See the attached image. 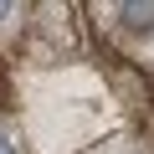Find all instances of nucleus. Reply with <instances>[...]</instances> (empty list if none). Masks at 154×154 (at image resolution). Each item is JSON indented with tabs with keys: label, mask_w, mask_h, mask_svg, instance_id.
Masks as SVG:
<instances>
[{
	"label": "nucleus",
	"mask_w": 154,
	"mask_h": 154,
	"mask_svg": "<svg viewBox=\"0 0 154 154\" xmlns=\"http://www.w3.org/2000/svg\"><path fill=\"white\" fill-rule=\"evenodd\" d=\"M0 16H5V5H0Z\"/></svg>",
	"instance_id": "nucleus-3"
},
{
	"label": "nucleus",
	"mask_w": 154,
	"mask_h": 154,
	"mask_svg": "<svg viewBox=\"0 0 154 154\" xmlns=\"http://www.w3.org/2000/svg\"><path fill=\"white\" fill-rule=\"evenodd\" d=\"M0 154H16V144H11V139H5V134H0Z\"/></svg>",
	"instance_id": "nucleus-2"
},
{
	"label": "nucleus",
	"mask_w": 154,
	"mask_h": 154,
	"mask_svg": "<svg viewBox=\"0 0 154 154\" xmlns=\"http://www.w3.org/2000/svg\"><path fill=\"white\" fill-rule=\"evenodd\" d=\"M118 21L134 36H154V0H123V5H118Z\"/></svg>",
	"instance_id": "nucleus-1"
}]
</instances>
